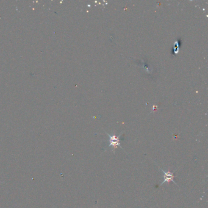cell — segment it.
Instances as JSON below:
<instances>
[{"label": "cell", "mask_w": 208, "mask_h": 208, "mask_svg": "<svg viewBox=\"0 0 208 208\" xmlns=\"http://www.w3.org/2000/svg\"><path fill=\"white\" fill-rule=\"evenodd\" d=\"M161 170L162 172L163 173V179H164V181H162V182L161 183V185L163 184L164 182H170V181H172L173 182H174L175 184H177L176 182L174 180V178H175V176L173 174V173L170 172V171H168V172H165L164 170L161 169Z\"/></svg>", "instance_id": "obj_1"}, {"label": "cell", "mask_w": 208, "mask_h": 208, "mask_svg": "<svg viewBox=\"0 0 208 208\" xmlns=\"http://www.w3.org/2000/svg\"><path fill=\"white\" fill-rule=\"evenodd\" d=\"M109 137V147H112L113 150L115 149H117L118 146H120V140L119 137H117L116 136H111L108 134Z\"/></svg>", "instance_id": "obj_2"}]
</instances>
